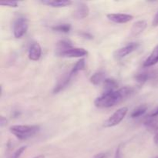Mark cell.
Here are the masks:
<instances>
[{"instance_id":"1","label":"cell","mask_w":158,"mask_h":158,"mask_svg":"<svg viewBox=\"0 0 158 158\" xmlns=\"http://www.w3.org/2000/svg\"><path fill=\"white\" fill-rule=\"evenodd\" d=\"M134 93V89L131 86L123 88L109 93H103L94 101V105L98 108H110L115 106Z\"/></svg>"},{"instance_id":"2","label":"cell","mask_w":158,"mask_h":158,"mask_svg":"<svg viewBox=\"0 0 158 158\" xmlns=\"http://www.w3.org/2000/svg\"><path fill=\"white\" fill-rule=\"evenodd\" d=\"M39 131L40 126L37 125H14L9 128V131L22 140L30 138Z\"/></svg>"},{"instance_id":"3","label":"cell","mask_w":158,"mask_h":158,"mask_svg":"<svg viewBox=\"0 0 158 158\" xmlns=\"http://www.w3.org/2000/svg\"><path fill=\"white\" fill-rule=\"evenodd\" d=\"M29 28L27 19L23 15H20L15 19L13 26V34L16 39H20L26 33Z\"/></svg>"},{"instance_id":"4","label":"cell","mask_w":158,"mask_h":158,"mask_svg":"<svg viewBox=\"0 0 158 158\" xmlns=\"http://www.w3.org/2000/svg\"><path fill=\"white\" fill-rule=\"evenodd\" d=\"M127 107H125V106L118 109L105 121L104 127H113L118 125L124 119V117L127 114Z\"/></svg>"},{"instance_id":"5","label":"cell","mask_w":158,"mask_h":158,"mask_svg":"<svg viewBox=\"0 0 158 158\" xmlns=\"http://www.w3.org/2000/svg\"><path fill=\"white\" fill-rule=\"evenodd\" d=\"M140 46V44L138 43H131L129 44L126 45L123 47L120 48L117 50H116L114 52V57H115L117 60H120V59L124 58L125 56H127L129 54L132 53L133 52H134L135 50H137V49Z\"/></svg>"},{"instance_id":"6","label":"cell","mask_w":158,"mask_h":158,"mask_svg":"<svg viewBox=\"0 0 158 158\" xmlns=\"http://www.w3.org/2000/svg\"><path fill=\"white\" fill-rule=\"evenodd\" d=\"M88 52L83 48H75L73 47L71 49H67L65 52H62L59 56L66 57V58H78L87 56Z\"/></svg>"},{"instance_id":"7","label":"cell","mask_w":158,"mask_h":158,"mask_svg":"<svg viewBox=\"0 0 158 158\" xmlns=\"http://www.w3.org/2000/svg\"><path fill=\"white\" fill-rule=\"evenodd\" d=\"M106 17L110 21L115 23H120V24L127 23L134 19L133 15L124 13H110L106 15Z\"/></svg>"},{"instance_id":"8","label":"cell","mask_w":158,"mask_h":158,"mask_svg":"<svg viewBox=\"0 0 158 158\" xmlns=\"http://www.w3.org/2000/svg\"><path fill=\"white\" fill-rule=\"evenodd\" d=\"M89 9L86 4L80 2L77 4V9L74 11V17L77 19H83L89 15Z\"/></svg>"},{"instance_id":"9","label":"cell","mask_w":158,"mask_h":158,"mask_svg":"<svg viewBox=\"0 0 158 158\" xmlns=\"http://www.w3.org/2000/svg\"><path fill=\"white\" fill-rule=\"evenodd\" d=\"M42 55V49L40 43H34L31 45L29 49V59L32 61H37L40 59Z\"/></svg>"},{"instance_id":"10","label":"cell","mask_w":158,"mask_h":158,"mask_svg":"<svg viewBox=\"0 0 158 158\" xmlns=\"http://www.w3.org/2000/svg\"><path fill=\"white\" fill-rule=\"evenodd\" d=\"M148 23L144 20H140L134 23L131 30V35L133 37H137L142 33L147 28Z\"/></svg>"},{"instance_id":"11","label":"cell","mask_w":158,"mask_h":158,"mask_svg":"<svg viewBox=\"0 0 158 158\" xmlns=\"http://www.w3.org/2000/svg\"><path fill=\"white\" fill-rule=\"evenodd\" d=\"M147 131L151 134H158V118L157 117H151L147 119L143 123Z\"/></svg>"},{"instance_id":"12","label":"cell","mask_w":158,"mask_h":158,"mask_svg":"<svg viewBox=\"0 0 158 158\" xmlns=\"http://www.w3.org/2000/svg\"><path fill=\"white\" fill-rule=\"evenodd\" d=\"M158 63V45L154 48L149 56L143 62V67H151Z\"/></svg>"},{"instance_id":"13","label":"cell","mask_w":158,"mask_h":158,"mask_svg":"<svg viewBox=\"0 0 158 158\" xmlns=\"http://www.w3.org/2000/svg\"><path fill=\"white\" fill-rule=\"evenodd\" d=\"M43 5L53 8H63L69 6L72 4V2L69 0H44L41 1Z\"/></svg>"},{"instance_id":"14","label":"cell","mask_w":158,"mask_h":158,"mask_svg":"<svg viewBox=\"0 0 158 158\" xmlns=\"http://www.w3.org/2000/svg\"><path fill=\"white\" fill-rule=\"evenodd\" d=\"M73 77V75L70 72H69V73L66 74V75H65L64 77L62 78V80L59 81L58 84L56 86L55 89H54V90H53L54 94H57V93H59V92H60L61 90H63L65 87H66V86H67V85L69 84V82H70L71 79H72Z\"/></svg>"},{"instance_id":"15","label":"cell","mask_w":158,"mask_h":158,"mask_svg":"<svg viewBox=\"0 0 158 158\" xmlns=\"http://www.w3.org/2000/svg\"><path fill=\"white\" fill-rule=\"evenodd\" d=\"M71 48H73V45L70 42L66 40H60V41H59L56 44V54L57 56H60L62 52H65V51H66L67 49H71Z\"/></svg>"},{"instance_id":"16","label":"cell","mask_w":158,"mask_h":158,"mask_svg":"<svg viewBox=\"0 0 158 158\" xmlns=\"http://www.w3.org/2000/svg\"><path fill=\"white\" fill-rule=\"evenodd\" d=\"M117 86H118V83L114 79L107 78L103 82V89H104V93L115 91Z\"/></svg>"},{"instance_id":"17","label":"cell","mask_w":158,"mask_h":158,"mask_svg":"<svg viewBox=\"0 0 158 158\" xmlns=\"http://www.w3.org/2000/svg\"><path fill=\"white\" fill-rule=\"evenodd\" d=\"M105 79V73L102 71H99V72L95 73L94 75H92V77H90L89 80H90V83L94 85H99L101 83H103Z\"/></svg>"},{"instance_id":"18","label":"cell","mask_w":158,"mask_h":158,"mask_svg":"<svg viewBox=\"0 0 158 158\" xmlns=\"http://www.w3.org/2000/svg\"><path fill=\"white\" fill-rule=\"evenodd\" d=\"M85 66H86V62H85L84 59H81L79 61L77 62L74 66L73 67V69H71L70 73L73 74V75H76L77 73H79L80 71L84 70Z\"/></svg>"},{"instance_id":"19","label":"cell","mask_w":158,"mask_h":158,"mask_svg":"<svg viewBox=\"0 0 158 158\" xmlns=\"http://www.w3.org/2000/svg\"><path fill=\"white\" fill-rule=\"evenodd\" d=\"M152 77L153 73H139L137 76H135V80L140 84H143Z\"/></svg>"},{"instance_id":"20","label":"cell","mask_w":158,"mask_h":158,"mask_svg":"<svg viewBox=\"0 0 158 158\" xmlns=\"http://www.w3.org/2000/svg\"><path fill=\"white\" fill-rule=\"evenodd\" d=\"M52 29L54 31L63 33H68L71 30V25L68 23H63V24H59L55 26H52Z\"/></svg>"},{"instance_id":"21","label":"cell","mask_w":158,"mask_h":158,"mask_svg":"<svg viewBox=\"0 0 158 158\" xmlns=\"http://www.w3.org/2000/svg\"><path fill=\"white\" fill-rule=\"evenodd\" d=\"M147 110H148V106L146 105H140V106H138L137 109L133 111L131 117L132 118H137V117H141L142 115H143L147 112Z\"/></svg>"},{"instance_id":"22","label":"cell","mask_w":158,"mask_h":158,"mask_svg":"<svg viewBox=\"0 0 158 158\" xmlns=\"http://www.w3.org/2000/svg\"><path fill=\"white\" fill-rule=\"evenodd\" d=\"M26 150V146L21 147V148H19L18 150H16V151L13 153V154H12V155L9 158H19L20 156L23 154V152H24Z\"/></svg>"},{"instance_id":"23","label":"cell","mask_w":158,"mask_h":158,"mask_svg":"<svg viewBox=\"0 0 158 158\" xmlns=\"http://www.w3.org/2000/svg\"><path fill=\"white\" fill-rule=\"evenodd\" d=\"M0 5L4 6H9V7L16 8L18 7V2L15 1H2L0 2Z\"/></svg>"},{"instance_id":"24","label":"cell","mask_w":158,"mask_h":158,"mask_svg":"<svg viewBox=\"0 0 158 158\" xmlns=\"http://www.w3.org/2000/svg\"><path fill=\"white\" fill-rule=\"evenodd\" d=\"M7 119L5 117H3V116H1V117H0V126H1V127H3L4 126H6V125L7 124Z\"/></svg>"},{"instance_id":"25","label":"cell","mask_w":158,"mask_h":158,"mask_svg":"<svg viewBox=\"0 0 158 158\" xmlns=\"http://www.w3.org/2000/svg\"><path fill=\"white\" fill-rule=\"evenodd\" d=\"M152 26H158V12H157V13L154 15V19H153Z\"/></svg>"},{"instance_id":"26","label":"cell","mask_w":158,"mask_h":158,"mask_svg":"<svg viewBox=\"0 0 158 158\" xmlns=\"http://www.w3.org/2000/svg\"><path fill=\"white\" fill-rule=\"evenodd\" d=\"M82 35H83V37H84V38L89 39V40H92L93 39V35H90L89 33H88V32H83V33H82Z\"/></svg>"},{"instance_id":"27","label":"cell","mask_w":158,"mask_h":158,"mask_svg":"<svg viewBox=\"0 0 158 158\" xmlns=\"http://www.w3.org/2000/svg\"><path fill=\"white\" fill-rule=\"evenodd\" d=\"M154 142L157 146H158V134H155L154 137Z\"/></svg>"},{"instance_id":"28","label":"cell","mask_w":158,"mask_h":158,"mask_svg":"<svg viewBox=\"0 0 158 158\" xmlns=\"http://www.w3.org/2000/svg\"><path fill=\"white\" fill-rule=\"evenodd\" d=\"M120 148L119 147L117 150V152H116V158H120Z\"/></svg>"},{"instance_id":"29","label":"cell","mask_w":158,"mask_h":158,"mask_svg":"<svg viewBox=\"0 0 158 158\" xmlns=\"http://www.w3.org/2000/svg\"><path fill=\"white\" fill-rule=\"evenodd\" d=\"M150 116H151V117H157V116H158V108H157V110H155V111H154V113H153V114H151V115H150Z\"/></svg>"},{"instance_id":"30","label":"cell","mask_w":158,"mask_h":158,"mask_svg":"<svg viewBox=\"0 0 158 158\" xmlns=\"http://www.w3.org/2000/svg\"><path fill=\"white\" fill-rule=\"evenodd\" d=\"M34 158H45V156L43 155V154H41V155L36 156V157H35Z\"/></svg>"},{"instance_id":"31","label":"cell","mask_w":158,"mask_h":158,"mask_svg":"<svg viewBox=\"0 0 158 158\" xmlns=\"http://www.w3.org/2000/svg\"><path fill=\"white\" fill-rule=\"evenodd\" d=\"M153 158H158V156H157V157H153Z\"/></svg>"}]
</instances>
